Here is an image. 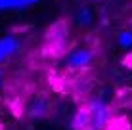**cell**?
<instances>
[{"instance_id":"obj_1","label":"cell","mask_w":132,"mask_h":130,"mask_svg":"<svg viewBox=\"0 0 132 130\" xmlns=\"http://www.w3.org/2000/svg\"><path fill=\"white\" fill-rule=\"evenodd\" d=\"M109 107L102 100H92L84 109H80L73 119L75 130H102L109 123Z\"/></svg>"},{"instance_id":"obj_2","label":"cell","mask_w":132,"mask_h":130,"mask_svg":"<svg viewBox=\"0 0 132 130\" xmlns=\"http://www.w3.org/2000/svg\"><path fill=\"white\" fill-rule=\"evenodd\" d=\"M94 59H96V54L92 48H75L67 54L65 65L69 69H84V67L92 65Z\"/></svg>"},{"instance_id":"obj_3","label":"cell","mask_w":132,"mask_h":130,"mask_svg":"<svg viewBox=\"0 0 132 130\" xmlns=\"http://www.w3.org/2000/svg\"><path fill=\"white\" fill-rule=\"evenodd\" d=\"M21 48V42L15 34H6L0 38V63H6L8 59H12Z\"/></svg>"},{"instance_id":"obj_4","label":"cell","mask_w":132,"mask_h":130,"mask_svg":"<svg viewBox=\"0 0 132 130\" xmlns=\"http://www.w3.org/2000/svg\"><path fill=\"white\" fill-rule=\"evenodd\" d=\"M38 2L40 0H0V12H21Z\"/></svg>"},{"instance_id":"obj_5","label":"cell","mask_w":132,"mask_h":130,"mask_svg":"<svg viewBox=\"0 0 132 130\" xmlns=\"http://www.w3.org/2000/svg\"><path fill=\"white\" fill-rule=\"evenodd\" d=\"M75 25L80 27V29H86V27H92L94 23V10L90 6H82L75 12Z\"/></svg>"},{"instance_id":"obj_6","label":"cell","mask_w":132,"mask_h":130,"mask_svg":"<svg viewBox=\"0 0 132 130\" xmlns=\"http://www.w3.org/2000/svg\"><path fill=\"white\" fill-rule=\"evenodd\" d=\"M115 40H117V46H119V48H122V50H130V48H132V31L128 29V27L122 29V31H119L117 37H115Z\"/></svg>"},{"instance_id":"obj_7","label":"cell","mask_w":132,"mask_h":130,"mask_svg":"<svg viewBox=\"0 0 132 130\" xmlns=\"http://www.w3.org/2000/svg\"><path fill=\"white\" fill-rule=\"evenodd\" d=\"M29 113H31V117H44V115L48 113V101L44 100V98H38V100H35L33 101V105H31V109H29Z\"/></svg>"},{"instance_id":"obj_8","label":"cell","mask_w":132,"mask_h":130,"mask_svg":"<svg viewBox=\"0 0 132 130\" xmlns=\"http://www.w3.org/2000/svg\"><path fill=\"white\" fill-rule=\"evenodd\" d=\"M128 29L132 31V15H130V19H128Z\"/></svg>"},{"instance_id":"obj_9","label":"cell","mask_w":132,"mask_h":130,"mask_svg":"<svg viewBox=\"0 0 132 130\" xmlns=\"http://www.w3.org/2000/svg\"><path fill=\"white\" fill-rule=\"evenodd\" d=\"M2 79H4V75H2V69H0V86H2Z\"/></svg>"}]
</instances>
